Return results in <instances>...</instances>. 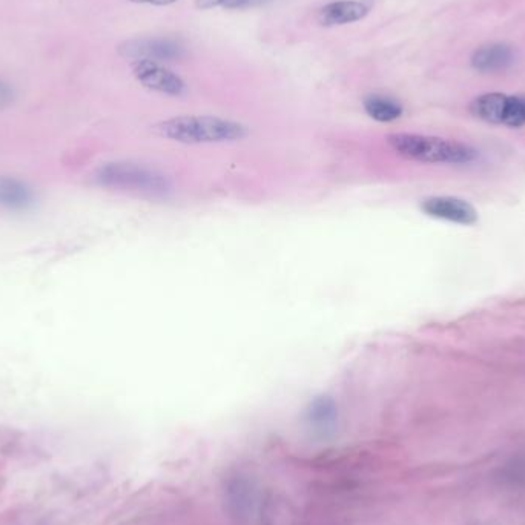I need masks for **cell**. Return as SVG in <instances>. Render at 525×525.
I'll return each mask as SVG.
<instances>
[{"mask_svg": "<svg viewBox=\"0 0 525 525\" xmlns=\"http://www.w3.org/2000/svg\"><path fill=\"white\" fill-rule=\"evenodd\" d=\"M152 133L182 145H218L245 140L249 129L243 123L222 117L180 116L160 120L152 126Z\"/></svg>", "mask_w": 525, "mask_h": 525, "instance_id": "1", "label": "cell"}, {"mask_svg": "<svg viewBox=\"0 0 525 525\" xmlns=\"http://www.w3.org/2000/svg\"><path fill=\"white\" fill-rule=\"evenodd\" d=\"M386 140L401 159L424 165L464 166L476 162L479 156L478 151L466 143L424 134L395 133Z\"/></svg>", "mask_w": 525, "mask_h": 525, "instance_id": "2", "label": "cell"}, {"mask_svg": "<svg viewBox=\"0 0 525 525\" xmlns=\"http://www.w3.org/2000/svg\"><path fill=\"white\" fill-rule=\"evenodd\" d=\"M96 182L114 191L165 197L172 189L168 175L151 166L133 162H111L96 171Z\"/></svg>", "mask_w": 525, "mask_h": 525, "instance_id": "3", "label": "cell"}, {"mask_svg": "<svg viewBox=\"0 0 525 525\" xmlns=\"http://www.w3.org/2000/svg\"><path fill=\"white\" fill-rule=\"evenodd\" d=\"M473 117L490 125L522 128L525 126V96L510 94H481L470 103Z\"/></svg>", "mask_w": 525, "mask_h": 525, "instance_id": "4", "label": "cell"}, {"mask_svg": "<svg viewBox=\"0 0 525 525\" xmlns=\"http://www.w3.org/2000/svg\"><path fill=\"white\" fill-rule=\"evenodd\" d=\"M119 54L131 62L152 60V62H171L186 56L182 40L172 37H142L123 42Z\"/></svg>", "mask_w": 525, "mask_h": 525, "instance_id": "5", "label": "cell"}, {"mask_svg": "<svg viewBox=\"0 0 525 525\" xmlns=\"http://www.w3.org/2000/svg\"><path fill=\"white\" fill-rule=\"evenodd\" d=\"M133 73L140 85L154 93L169 97H182L188 93L185 80L159 62L137 60L133 62Z\"/></svg>", "mask_w": 525, "mask_h": 525, "instance_id": "6", "label": "cell"}, {"mask_svg": "<svg viewBox=\"0 0 525 525\" xmlns=\"http://www.w3.org/2000/svg\"><path fill=\"white\" fill-rule=\"evenodd\" d=\"M420 208L427 217L455 223V225L473 226L479 220L478 211L472 203L458 199V197H450V195L427 197L421 202Z\"/></svg>", "mask_w": 525, "mask_h": 525, "instance_id": "7", "label": "cell"}, {"mask_svg": "<svg viewBox=\"0 0 525 525\" xmlns=\"http://www.w3.org/2000/svg\"><path fill=\"white\" fill-rule=\"evenodd\" d=\"M372 0H337L324 5L317 13L318 24L323 27H340L354 24L370 13Z\"/></svg>", "mask_w": 525, "mask_h": 525, "instance_id": "8", "label": "cell"}, {"mask_svg": "<svg viewBox=\"0 0 525 525\" xmlns=\"http://www.w3.org/2000/svg\"><path fill=\"white\" fill-rule=\"evenodd\" d=\"M472 67L479 73H499L512 67L515 50L507 43H489L473 53Z\"/></svg>", "mask_w": 525, "mask_h": 525, "instance_id": "9", "label": "cell"}, {"mask_svg": "<svg viewBox=\"0 0 525 525\" xmlns=\"http://www.w3.org/2000/svg\"><path fill=\"white\" fill-rule=\"evenodd\" d=\"M306 421L320 435H331L337 427L338 407L329 395L315 397L306 409Z\"/></svg>", "mask_w": 525, "mask_h": 525, "instance_id": "10", "label": "cell"}, {"mask_svg": "<svg viewBox=\"0 0 525 525\" xmlns=\"http://www.w3.org/2000/svg\"><path fill=\"white\" fill-rule=\"evenodd\" d=\"M33 205V191L22 180L0 175V206L8 209H27Z\"/></svg>", "mask_w": 525, "mask_h": 525, "instance_id": "11", "label": "cell"}, {"mask_svg": "<svg viewBox=\"0 0 525 525\" xmlns=\"http://www.w3.org/2000/svg\"><path fill=\"white\" fill-rule=\"evenodd\" d=\"M364 111L378 123H392L403 117L404 108L397 99L383 94H370L363 100Z\"/></svg>", "mask_w": 525, "mask_h": 525, "instance_id": "12", "label": "cell"}, {"mask_svg": "<svg viewBox=\"0 0 525 525\" xmlns=\"http://www.w3.org/2000/svg\"><path fill=\"white\" fill-rule=\"evenodd\" d=\"M272 0H195V7L199 10H249V8L263 7L271 4Z\"/></svg>", "mask_w": 525, "mask_h": 525, "instance_id": "13", "label": "cell"}, {"mask_svg": "<svg viewBox=\"0 0 525 525\" xmlns=\"http://www.w3.org/2000/svg\"><path fill=\"white\" fill-rule=\"evenodd\" d=\"M11 102H13V90L7 83L0 82V108H5Z\"/></svg>", "mask_w": 525, "mask_h": 525, "instance_id": "14", "label": "cell"}, {"mask_svg": "<svg viewBox=\"0 0 525 525\" xmlns=\"http://www.w3.org/2000/svg\"><path fill=\"white\" fill-rule=\"evenodd\" d=\"M129 2H134V4H148L157 5V7H165V5L174 4L177 0H129Z\"/></svg>", "mask_w": 525, "mask_h": 525, "instance_id": "15", "label": "cell"}]
</instances>
